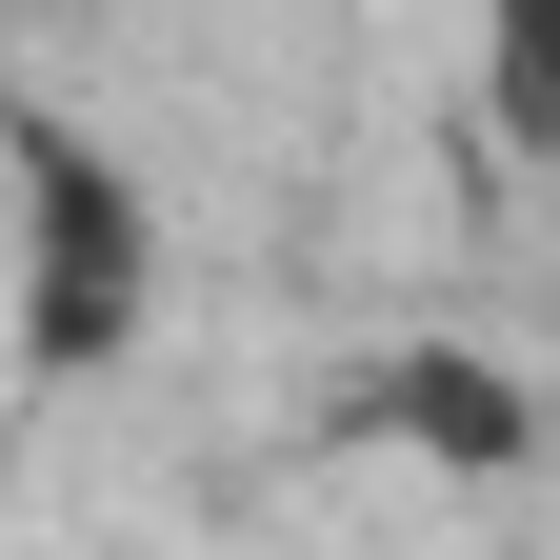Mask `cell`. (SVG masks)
<instances>
[{
    "instance_id": "7a4b0ae2",
    "label": "cell",
    "mask_w": 560,
    "mask_h": 560,
    "mask_svg": "<svg viewBox=\"0 0 560 560\" xmlns=\"http://www.w3.org/2000/svg\"><path fill=\"white\" fill-rule=\"evenodd\" d=\"M381 441H400V460H441V480H540V460H560V420H540L501 361L420 340V361H381Z\"/></svg>"
},
{
    "instance_id": "6da1fadb",
    "label": "cell",
    "mask_w": 560,
    "mask_h": 560,
    "mask_svg": "<svg viewBox=\"0 0 560 560\" xmlns=\"http://www.w3.org/2000/svg\"><path fill=\"white\" fill-rule=\"evenodd\" d=\"M0 200H21V381L40 400H81V381H120L140 340H161V200L120 180V140L101 120H60V101H21L0 120Z\"/></svg>"
},
{
    "instance_id": "3957f363",
    "label": "cell",
    "mask_w": 560,
    "mask_h": 560,
    "mask_svg": "<svg viewBox=\"0 0 560 560\" xmlns=\"http://www.w3.org/2000/svg\"><path fill=\"white\" fill-rule=\"evenodd\" d=\"M480 140L560 161V0H480Z\"/></svg>"
}]
</instances>
